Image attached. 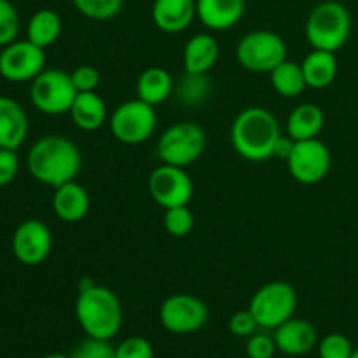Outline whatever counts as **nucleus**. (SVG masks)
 Returning a JSON list of instances; mask_svg holds the SVG:
<instances>
[{
    "mask_svg": "<svg viewBox=\"0 0 358 358\" xmlns=\"http://www.w3.org/2000/svg\"><path fill=\"white\" fill-rule=\"evenodd\" d=\"M275 336L261 334L255 332L247 341V357L248 358H273L276 353Z\"/></svg>",
    "mask_w": 358,
    "mask_h": 358,
    "instance_id": "f704fd0d",
    "label": "nucleus"
},
{
    "mask_svg": "<svg viewBox=\"0 0 358 358\" xmlns=\"http://www.w3.org/2000/svg\"><path fill=\"white\" fill-rule=\"evenodd\" d=\"M77 90L69 72L59 69H44L30 87V100L38 112L45 115L69 114Z\"/></svg>",
    "mask_w": 358,
    "mask_h": 358,
    "instance_id": "6e6552de",
    "label": "nucleus"
},
{
    "mask_svg": "<svg viewBox=\"0 0 358 358\" xmlns=\"http://www.w3.org/2000/svg\"><path fill=\"white\" fill-rule=\"evenodd\" d=\"M28 115L16 100L0 96V149L17 150L28 136Z\"/></svg>",
    "mask_w": 358,
    "mask_h": 358,
    "instance_id": "a211bd4d",
    "label": "nucleus"
},
{
    "mask_svg": "<svg viewBox=\"0 0 358 358\" xmlns=\"http://www.w3.org/2000/svg\"><path fill=\"white\" fill-rule=\"evenodd\" d=\"M72 83L76 86L77 93H87V91H96L100 86V72L93 65H79L70 72Z\"/></svg>",
    "mask_w": 358,
    "mask_h": 358,
    "instance_id": "72a5a7b5",
    "label": "nucleus"
},
{
    "mask_svg": "<svg viewBox=\"0 0 358 358\" xmlns=\"http://www.w3.org/2000/svg\"><path fill=\"white\" fill-rule=\"evenodd\" d=\"M154 24L164 34H180L196 20V0H154L150 10Z\"/></svg>",
    "mask_w": 358,
    "mask_h": 358,
    "instance_id": "f3484780",
    "label": "nucleus"
},
{
    "mask_svg": "<svg viewBox=\"0 0 358 358\" xmlns=\"http://www.w3.org/2000/svg\"><path fill=\"white\" fill-rule=\"evenodd\" d=\"M236 59L248 72L269 73L287 59V44L276 31H248L236 44Z\"/></svg>",
    "mask_w": 358,
    "mask_h": 358,
    "instance_id": "39448f33",
    "label": "nucleus"
},
{
    "mask_svg": "<svg viewBox=\"0 0 358 358\" xmlns=\"http://www.w3.org/2000/svg\"><path fill=\"white\" fill-rule=\"evenodd\" d=\"M45 69L44 49L28 38L14 41L0 52V76L9 83H31Z\"/></svg>",
    "mask_w": 358,
    "mask_h": 358,
    "instance_id": "ddd939ff",
    "label": "nucleus"
},
{
    "mask_svg": "<svg viewBox=\"0 0 358 358\" xmlns=\"http://www.w3.org/2000/svg\"><path fill=\"white\" fill-rule=\"evenodd\" d=\"M173 77L163 66H149L140 73L136 80V98L152 107L166 101L173 94Z\"/></svg>",
    "mask_w": 358,
    "mask_h": 358,
    "instance_id": "4be33fe9",
    "label": "nucleus"
},
{
    "mask_svg": "<svg viewBox=\"0 0 358 358\" xmlns=\"http://www.w3.org/2000/svg\"><path fill=\"white\" fill-rule=\"evenodd\" d=\"M42 358H72L70 355H65V353H59V352H55V353H48L45 357Z\"/></svg>",
    "mask_w": 358,
    "mask_h": 358,
    "instance_id": "58836bf2",
    "label": "nucleus"
},
{
    "mask_svg": "<svg viewBox=\"0 0 358 358\" xmlns=\"http://www.w3.org/2000/svg\"><path fill=\"white\" fill-rule=\"evenodd\" d=\"M294 143H296V140L290 138L289 135H282L278 138V142H276L275 156H273V157H278V159L287 161V159H289L290 154H292Z\"/></svg>",
    "mask_w": 358,
    "mask_h": 358,
    "instance_id": "4c0bfd02",
    "label": "nucleus"
},
{
    "mask_svg": "<svg viewBox=\"0 0 358 358\" xmlns=\"http://www.w3.org/2000/svg\"><path fill=\"white\" fill-rule=\"evenodd\" d=\"M91 206L90 194L79 182L72 180L55 189L52 210L56 217L66 224H77L87 215Z\"/></svg>",
    "mask_w": 358,
    "mask_h": 358,
    "instance_id": "6ab92c4d",
    "label": "nucleus"
},
{
    "mask_svg": "<svg viewBox=\"0 0 358 358\" xmlns=\"http://www.w3.org/2000/svg\"><path fill=\"white\" fill-rule=\"evenodd\" d=\"M163 224L168 234H171L173 238H185L194 229V213L189 208V205L166 208L164 210Z\"/></svg>",
    "mask_w": 358,
    "mask_h": 358,
    "instance_id": "c85d7f7f",
    "label": "nucleus"
},
{
    "mask_svg": "<svg viewBox=\"0 0 358 358\" xmlns=\"http://www.w3.org/2000/svg\"><path fill=\"white\" fill-rule=\"evenodd\" d=\"M177 100L185 107H198L205 103L212 94V80L208 73H191L185 72L184 77L175 84Z\"/></svg>",
    "mask_w": 358,
    "mask_h": 358,
    "instance_id": "bb28decb",
    "label": "nucleus"
},
{
    "mask_svg": "<svg viewBox=\"0 0 358 358\" xmlns=\"http://www.w3.org/2000/svg\"><path fill=\"white\" fill-rule=\"evenodd\" d=\"M77 13L93 21L114 20L124 7V0H72Z\"/></svg>",
    "mask_w": 358,
    "mask_h": 358,
    "instance_id": "cd10ccee",
    "label": "nucleus"
},
{
    "mask_svg": "<svg viewBox=\"0 0 358 358\" xmlns=\"http://www.w3.org/2000/svg\"><path fill=\"white\" fill-rule=\"evenodd\" d=\"M115 358H154V348L145 338L131 336L115 346Z\"/></svg>",
    "mask_w": 358,
    "mask_h": 358,
    "instance_id": "473e14b6",
    "label": "nucleus"
},
{
    "mask_svg": "<svg viewBox=\"0 0 358 358\" xmlns=\"http://www.w3.org/2000/svg\"><path fill=\"white\" fill-rule=\"evenodd\" d=\"M248 310L255 317L259 327L275 331L296 313V289L287 282L266 283L252 296Z\"/></svg>",
    "mask_w": 358,
    "mask_h": 358,
    "instance_id": "0eeeda50",
    "label": "nucleus"
},
{
    "mask_svg": "<svg viewBox=\"0 0 358 358\" xmlns=\"http://www.w3.org/2000/svg\"><path fill=\"white\" fill-rule=\"evenodd\" d=\"M259 324L250 310L236 311L229 318V332L233 336H238V338H250L252 334H255Z\"/></svg>",
    "mask_w": 358,
    "mask_h": 358,
    "instance_id": "c9c22d12",
    "label": "nucleus"
},
{
    "mask_svg": "<svg viewBox=\"0 0 358 358\" xmlns=\"http://www.w3.org/2000/svg\"><path fill=\"white\" fill-rule=\"evenodd\" d=\"M276 348L289 357H303L318 343V332L308 320L292 317L275 329Z\"/></svg>",
    "mask_w": 358,
    "mask_h": 358,
    "instance_id": "2eb2a0df",
    "label": "nucleus"
},
{
    "mask_svg": "<svg viewBox=\"0 0 358 358\" xmlns=\"http://www.w3.org/2000/svg\"><path fill=\"white\" fill-rule=\"evenodd\" d=\"M20 171V157L16 150L0 149V187L13 184Z\"/></svg>",
    "mask_w": 358,
    "mask_h": 358,
    "instance_id": "e433bc0d",
    "label": "nucleus"
},
{
    "mask_svg": "<svg viewBox=\"0 0 358 358\" xmlns=\"http://www.w3.org/2000/svg\"><path fill=\"white\" fill-rule=\"evenodd\" d=\"M306 79L308 87L313 90H325L331 86L338 77V58L336 52L313 49L301 63Z\"/></svg>",
    "mask_w": 358,
    "mask_h": 358,
    "instance_id": "b1692460",
    "label": "nucleus"
},
{
    "mask_svg": "<svg viewBox=\"0 0 358 358\" xmlns=\"http://www.w3.org/2000/svg\"><path fill=\"white\" fill-rule=\"evenodd\" d=\"M269 80L273 90L283 98L301 96L308 87L301 63L289 62V59L282 62L273 72H269Z\"/></svg>",
    "mask_w": 358,
    "mask_h": 358,
    "instance_id": "a878e982",
    "label": "nucleus"
},
{
    "mask_svg": "<svg viewBox=\"0 0 358 358\" xmlns=\"http://www.w3.org/2000/svg\"><path fill=\"white\" fill-rule=\"evenodd\" d=\"M245 7V0H196V16L208 30L224 31L240 23Z\"/></svg>",
    "mask_w": 358,
    "mask_h": 358,
    "instance_id": "dca6fc26",
    "label": "nucleus"
},
{
    "mask_svg": "<svg viewBox=\"0 0 358 358\" xmlns=\"http://www.w3.org/2000/svg\"><path fill=\"white\" fill-rule=\"evenodd\" d=\"M149 194L164 210L184 206L194 196V184L185 168L163 163L149 175Z\"/></svg>",
    "mask_w": 358,
    "mask_h": 358,
    "instance_id": "f8f14e48",
    "label": "nucleus"
},
{
    "mask_svg": "<svg viewBox=\"0 0 358 358\" xmlns=\"http://www.w3.org/2000/svg\"><path fill=\"white\" fill-rule=\"evenodd\" d=\"M20 14L9 0H0V48L14 42L20 34Z\"/></svg>",
    "mask_w": 358,
    "mask_h": 358,
    "instance_id": "c756f323",
    "label": "nucleus"
},
{
    "mask_svg": "<svg viewBox=\"0 0 358 358\" xmlns=\"http://www.w3.org/2000/svg\"><path fill=\"white\" fill-rule=\"evenodd\" d=\"M352 358H358V348L355 350V352H353V355H352Z\"/></svg>",
    "mask_w": 358,
    "mask_h": 358,
    "instance_id": "ea45409f",
    "label": "nucleus"
},
{
    "mask_svg": "<svg viewBox=\"0 0 358 358\" xmlns=\"http://www.w3.org/2000/svg\"><path fill=\"white\" fill-rule=\"evenodd\" d=\"M219 42L210 34H196L184 48V69L191 73H210L219 59Z\"/></svg>",
    "mask_w": 358,
    "mask_h": 358,
    "instance_id": "aec40b11",
    "label": "nucleus"
},
{
    "mask_svg": "<svg viewBox=\"0 0 358 358\" xmlns=\"http://www.w3.org/2000/svg\"><path fill=\"white\" fill-rule=\"evenodd\" d=\"M325 126V114L318 105L301 103L287 117V135L296 142L318 138Z\"/></svg>",
    "mask_w": 358,
    "mask_h": 358,
    "instance_id": "5701e85b",
    "label": "nucleus"
},
{
    "mask_svg": "<svg viewBox=\"0 0 358 358\" xmlns=\"http://www.w3.org/2000/svg\"><path fill=\"white\" fill-rule=\"evenodd\" d=\"M27 166L41 184L56 189L76 180L83 168V156L76 143L63 135H45L28 150Z\"/></svg>",
    "mask_w": 358,
    "mask_h": 358,
    "instance_id": "f257e3e1",
    "label": "nucleus"
},
{
    "mask_svg": "<svg viewBox=\"0 0 358 358\" xmlns=\"http://www.w3.org/2000/svg\"><path fill=\"white\" fill-rule=\"evenodd\" d=\"M157 115L152 105L140 98L117 105L110 115V131L124 145H138L154 135Z\"/></svg>",
    "mask_w": 358,
    "mask_h": 358,
    "instance_id": "1a4fd4ad",
    "label": "nucleus"
},
{
    "mask_svg": "<svg viewBox=\"0 0 358 358\" xmlns=\"http://www.w3.org/2000/svg\"><path fill=\"white\" fill-rule=\"evenodd\" d=\"M353 352L355 348H353L352 341L341 332L327 334L318 346L320 358H352Z\"/></svg>",
    "mask_w": 358,
    "mask_h": 358,
    "instance_id": "2f4dec72",
    "label": "nucleus"
},
{
    "mask_svg": "<svg viewBox=\"0 0 358 358\" xmlns=\"http://www.w3.org/2000/svg\"><path fill=\"white\" fill-rule=\"evenodd\" d=\"M285 163L292 178L299 184L315 185L320 184L331 171L332 156L320 138L301 140L294 143L292 154Z\"/></svg>",
    "mask_w": 358,
    "mask_h": 358,
    "instance_id": "9b49d317",
    "label": "nucleus"
},
{
    "mask_svg": "<svg viewBox=\"0 0 358 358\" xmlns=\"http://www.w3.org/2000/svg\"><path fill=\"white\" fill-rule=\"evenodd\" d=\"M52 250V234L48 224L38 219H27L13 234V254L21 264L41 266Z\"/></svg>",
    "mask_w": 358,
    "mask_h": 358,
    "instance_id": "4468645a",
    "label": "nucleus"
},
{
    "mask_svg": "<svg viewBox=\"0 0 358 358\" xmlns=\"http://www.w3.org/2000/svg\"><path fill=\"white\" fill-rule=\"evenodd\" d=\"M231 145L243 159L266 161L275 156V145L282 136L278 119L264 107L243 108L231 124Z\"/></svg>",
    "mask_w": 358,
    "mask_h": 358,
    "instance_id": "7ed1b4c3",
    "label": "nucleus"
},
{
    "mask_svg": "<svg viewBox=\"0 0 358 358\" xmlns=\"http://www.w3.org/2000/svg\"><path fill=\"white\" fill-rule=\"evenodd\" d=\"M210 318L205 301L192 294H175L163 301L159 308V322L171 334H194L201 331Z\"/></svg>",
    "mask_w": 358,
    "mask_h": 358,
    "instance_id": "9d476101",
    "label": "nucleus"
},
{
    "mask_svg": "<svg viewBox=\"0 0 358 358\" xmlns=\"http://www.w3.org/2000/svg\"><path fill=\"white\" fill-rule=\"evenodd\" d=\"M122 304L114 290L98 285L91 278L79 282L76 299L77 324L90 338L108 339L117 336L122 327Z\"/></svg>",
    "mask_w": 358,
    "mask_h": 358,
    "instance_id": "f03ea898",
    "label": "nucleus"
},
{
    "mask_svg": "<svg viewBox=\"0 0 358 358\" xmlns=\"http://www.w3.org/2000/svg\"><path fill=\"white\" fill-rule=\"evenodd\" d=\"M62 17L52 9H38L27 24V38L45 49L55 44L62 35Z\"/></svg>",
    "mask_w": 358,
    "mask_h": 358,
    "instance_id": "393cba45",
    "label": "nucleus"
},
{
    "mask_svg": "<svg viewBox=\"0 0 358 358\" xmlns=\"http://www.w3.org/2000/svg\"><path fill=\"white\" fill-rule=\"evenodd\" d=\"M206 149V133L199 124L182 121L171 124L157 142V156L163 163L187 168L201 157Z\"/></svg>",
    "mask_w": 358,
    "mask_h": 358,
    "instance_id": "423d86ee",
    "label": "nucleus"
},
{
    "mask_svg": "<svg viewBox=\"0 0 358 358\" xmlns=\"http://www.w3.org/2000/svg\"><path fill=\"white\" fill-rule=\"evenodd\" d=\"M72 358H115V346L110 345L108 339L90 338L79 343L70 353Z\"/></svg>",
    "mask_w": 358,
    "mask_h": 358,
    "instance_id": "7c9ffc66",
    "label": "nucleus"
},
{
    "mask_svg": "<svg viewBox=\"0 0 358 358\" xmlns=\"http://www.w3.org/2000/svg\"><path fill=\"white\" fill-rule=\"evenodd\" d=\"M304 31L311 48L336 52L352 35V14L345 3L325 0L311 9Z\"/></svg>",
    "mask_w": 358,
    "mask_h": 358,
    "instance_id": "20e7f679",
    "label": "nucleus"
},
{
    "mask_svg": "<svg viewBox=\"0 0 358 358\" xmlns=\"http://www.w3.org/2000/svg\"><path fill=\"white\" fill-rule=\"evenodd\" d=\"M69 114L73 124L83 131H96L107 122L108 117L107 105L96 91L77 93Z\"/></svg>",
    "mask_w": 358,
    "mask_h": 358,
    "instance_id": "412c9836",
    "label": "nucleus"
}]
</instances>
